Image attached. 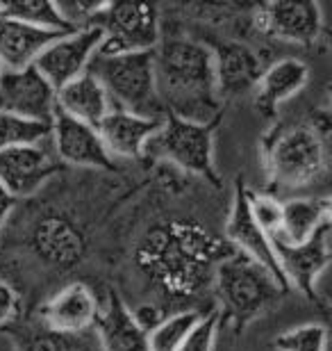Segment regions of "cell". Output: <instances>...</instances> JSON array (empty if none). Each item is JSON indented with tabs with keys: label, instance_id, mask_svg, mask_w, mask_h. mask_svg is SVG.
<instances>
[{
	"label": "cell",
	"instance_id": "6da1fadb",
	"mask_svg": "<svg viewBox=\"0 0 332 351\" xmlns=\"http://www.w3.org/2000/svg\"><path fill=\"white\" fill-rule=\"evenodd\" d=\"M155 89L164 114L209 125L218 117L214 55L192 39H168L155 48Z\"/></svg>",
	"mask_w": 332,
	"mask_h": 351
},
{
	"label": "cell",
	"instance_id": "7a4b0ae2",
	"mask_svg": "<svg viewBox=\"0 0 332 351\" xmlns=\"http://www.w3.org/2000/svg\"><path fill=\"white\" fill-rule=\"evenodd\" d=\"M264 167L275 189L298 192L319 182L326 173V142L312 125H289L266 139Z\"/></svg>",
	"mask_w": 332,
	"mask_h": 351
},
{
	"label": "cell",
	"instance_id": "3957f363",
	"mask_svg": "<svg viewBox=\"0 0 332 351\" xmlns=\"http://www.w3.org/2000/svg\"><path fill=\"white\" fill-rule=\"evenodd\" d=\"M89 73L107 91L116 110L139 117L162 119L157 89H155V53L96 55Z\"/></svg>",
	"mask_w": 332,
	"mask_h": 351
},
{
	"label": "cell",
	"instance_id": "277c9868",
	"mask_svg": "<svg viewBox=\"0 0 332 351\" xmlns=\"http://www.w3.org/2000/svg\"><path fill=\"white\" fill-rule=\"evenodd\" d=\"M216 290L223 308L237 319V324H246L287 292L271 271L242 254L221 263L216 271Z\"/></svg>",
	"mask_w": 332,
	"mask_h": 351
},
{
	"label": "cell",
	"instance_id": "5b68a950",
	"mask_svg": "<svg viewBox=\"0 0 332 351\" xmlns=\"http://www.w3.org/2000/svg\"><path fill=\"white\" fill-rule=\"evenodd\" d=\"M144 156L153 160H166V162L180 167L189 173L203 176V178L216 182L212 125L164 114L159 121V128L148 139Z\"/></svg>",
	"mask_w": 332,
	"mask_h": 351
},
{
	"label": "cell",
	"instance_id": "8992f818",
	"mask_svg": "<svg viewBox=\"0 0 332 351\" xmlns=\"http://www.w3.org/2000/svg\"><path fill=\"white\" fill-rule=\"evenodd\" d=\"M91 25L103 34L98 55L146 53L159 44L157 10L146 3H103Z\"/></svg>",
	"mask_w": 332,
	"mask_h": 351
},
{
	"label": "cell",
	"instance_id": "52a82bcc",
	"mask_svg": "<svg viewBox=\"0 0 332 351\" xmlns=\"http://www.w3.org/2000/svg\"><path fill=\"white\" fill-rule=\"evenodd\" d=\"M101 41L103 34L94 25L82 27V30L62 32L39 53L32 66L44 75L48 85L58 91L89 71L91 62H94L98 48H101Z\"/></svg>",
	"mask_w": 332,
	"mask_h": 351
},
{
	"label": "cell",
	"instance_id": "ba28073f",
	"mask_svg": "<svg viewBox=\"0 0 332 351\" xmlns=\"http://www.w3.org/2000/svg\"><path fill=\"white\" fill-rule=\"evenodd\" d=\"M58 156L51 139L32 146L0 151V185L14 201L37 194L58 171Z\"/></svg>",
	"mask_w": 332,
	"mask_h": 351
},
{
	"label": "cell",
	"instance_id": "9c48e42d",
	"mask_svg": "<svg viewBox=\"0 0 332 351\" xmlns=\"http://www.w3.org/2000/svg\"><path fill=\"white\" fill-rule=\"evenodd\" d=\"M55 91L34 66L21 71H3L0 75V112L30 119V121L51 123L58 101Z\"/></svg>",
	"mask_w": 332,
	"mask_h": 351
},
{
	"label": "cell",
	"instance_id": "30bf717a",
	"mask_svg": "<svg viewBox=\"0 0 332 351\" xmlns=\"http://www.w3.org/2000/svg\"><path fill=\"white\" fill-rule=\"evenodd\" d=\"M51 144L60 162L94 169H112L114 165V158L105 149L98 130L62 112H55L51 121Z\"/></svg>",
	"mask_w": 332,
	"mask_h": 351
},
{
	"label": "cell",
	"instance_id": "8fae6325",
	"mask_svg": "<svg viewBox=\"0 0 332 351\" xmlns=\"http://www.w3.org/2000/svg\"><path fill=\"white\" fill-rule=\"evenodd\" d=\"M225 235H228V240L237 247L239 254L251 258L253 263L262 265L264 269L273 274L275 280H278L285 290H289L285 283V276H282V271H280L273 242L268 240L264 235V230L253 219L251 208H248V187H244V185H237L228 223H225Z\"/></svg>",
	"mask_w": 332,
	"mask_h": 351
},
{
	"label": "cell",
	"instance_id": "7c38bea8",
	"mask_svg": "<svg viewBox=\"0 0 332 351\" xmlns=\"http://www.w3.org/2000/svg\"><path fill=\"white\" fill-rule=\"evenodd\" d=\"M257 27L264 34L289 44H312L321 32V7L303 0L268 3L257 12Z\"/></svg>",
	"mask_w": 332,
	"mask_h": 351
},
{
	"label": "cell",
	"instance_id": "4fadbf2b",
	"mask_svg": "<svg viewBox=\"0 0 332 351\" xmlns=\"http://www.w3.org/2000/svg\"><path fill=\"white\" fill-rule=\"evenodd\" d=\"M280 271L287 287H298L307 297H316V278L326 271L330 263V226L321 228L307 242L287 247L273 244Z\"/></svg>",
	"mask_w": 332,
	"mask_h": 351
},
{
	"label": "cell",
	"instance_id": "5bb4252c",
	"mask_svg": "<svg viewBox=\"0 0 332 351\" xmlns=\"http://www.w3.org/2000/svg\"><path fill=\"white\" fill-rule=\"evenodd\" d=\"M98 311L101 306H98L94 292L84 283H71L48 301L41 315H44L48 331L73 335L94 326Z\"/></svg>",
	"mask_w": 332,
	"mask_h": 351
},
{
	"label": "cell",
	"instance_id": "9a60e30c",
	"mask_svg": "<svg viewBox=\"0 0 332 351\" xmlns=\"http://www.w3.org/2000/svg\"><path fill=\"white\" fill-rule=\"evenodd\" d=\"M159 121L162 119L139 117L132 114V112L114 108L98 123L96 130L112 158L139 160L144 158L148 139L159 128Z\"/></svg>",
	"mask_w": 332,
	"mask_h": 351
},
{
	"label": "cell",
	"instance_id": "2e32d148",
	"mask_svg": "<svg viewBox=\"0 0 332 351\" xmlns=\"http://www.w3.org/2000/svg\"><path fill=\"white\" fill-rule=\"evenodd\" d=\"M94 326L105 351H148V331L114 292L98 311Z\"/></svg>",
	"mask_w": 332,
	"mask_h": 351
},
{
	"label": "cell",
	"instance_id": "e0dca14e",
	"mask_svg": "<svg viewBox=\"0 0 332 351\" xmlns=\"http://www.w3.org/2000/svg\"><path fill=\"white\" fill-rule=\"evenodd\" d=\"M55 101H58V112L80 123H87L91 128H98V123L114 110L107 91L89 71L58 89Z\"/></svg>",
	"mask_w": 332,
	"mask_h": 351
},
{
	"label": "cell",
	"instance_id": "ac0fdd59",
	"mask_svg": "<svg viewBox=\"0 0 332 351\" xmlns=\"http://www.w3.org/2000/svg\"><path fill=\"white\" fill-rule=\"evenodd\" d=\"M55 37H58L55 32L0 16V64L5 66V71H21L32 66L39 53Z\"/></svg>",
	"mask_w": 332,
	"mask_h": 351
},
{
	"label": "cell",
	"instance_id": "d6986e66",
	"mask_svg": "<svg viewBox=\"0 0 332 351\" xmlns=\"http://www.w3.org/2000/svg\"><path fill=\"white\" fill-rule=\"evenodd\" d=\"M330 226V201L314 199V196H298V199L282 201V228L273 244H296L307 242L321 228Z\"/></svg>",
	"mask_w": 332,
	"mask_h": 351
},
{
	"label": "cell",
	"instance_id": "ffe728a7",
	"mask_svg": "<svg viewBox=\"0 0 332 351\" xmlns=\"http://www.w3.org/2000/svg\"><path fill=\"white\" fill-rule=\"evenodd\" d=\"M214 55V73L218 96H235L251 89L259 82L262 66L255 53L239 44H223L218 46Z\"/></svg>",
	"mask_w": 332,
	"mask_h": 351
},
{
	"label": "cell",
	"instance_id": "44dd1931",
	"mask_svg": "<svg viewBox=\"0 0 332 351\" xmlns=\"http://www.w3.org/2000/svg\"><path fill=\"white\" fill-rule=\"evenodd\" d=\"M309 69L301 60L287 58L275 62L259 75L255 103L264 114H273L282 103L294 98L307 85Z\"/></svg>",
	"mask_w": 332,
	"mask_h": 351
},
{
	"label": "cell",
	"instance_id": "7402d4cb",
	"mask_svg": "<svg viewBox=\"0 0 332 351\" xmlns=\"http://www.w3.org/2000/svg\"><path fill=\"white\" fill-rule=\"evenodd\" d=\"M0 16L21 21L25 25L39 27V30L46 32H71L62 14L58 10V5L51 3V0H3V12Z\"/></svg>",
	"mask_w": 332,
	"mask_h": 351
},
{
	"label": "cell",
	"instance_id": "603a6c76",
	"mask_svg": "<svg viewBox=\"0 0 332 351\" xmlns=\"http://www.w3.org/2000/svg\"><path fill=\"white\" fill-rule=\"evenodd\" d=\"M199 319V311H180L159 319L148 331V351H178L182 340L187 338V333L192 331Z\"/></svg>",
	"mask_w": 332,
	"mask_h": 351
},
{
	"label": "cell",
	"instance_id": "cb8c5ba5",
	"mask_svg": "<svg viewBox=\"0 0 332 351\" xmlns=\"http://www.w3.org/2000/svg\"><path fill=\"white\" fill-rule=\"evenodd\" d=\"M46 139H51V123H39L10 112H0V151L41 144Z\"/></svg>",
	"mask_w": 332,
	"mask_h": 351
},
{
	"label": "cell",
	"instance_id": "d4e9b609",
	"mask_svg": "<svg viewBox=\"0 0 332 351\" xmlns=\"http://www.w3.org/2000/svg\"><path fill=\"white\" fill-rule=\"evenodd\" d=\"M278 351H328V331L323 324H303L275 338Z\"/></svg>",
	"mask_w": 332,
	"mask_h": 351
},
{
	"label": "cell",
	"instance_id": "484cf974",
	"mask_svg": "<svg viewBox=\"0 0 332 351\" xmlns=\"http://www.w3.org/2000/svg\"><path fill=\"white\" fill-rule=\"evenodd\" d=\"M248 208L253 219L264 230L268 240L271 242L278 240L282 228V201H278L271 194H257L248 189Z\"/></svg>",
	"mask_w": 332,
	"mask_h": 351
},
{
	"label": "cell",
	"instance_id": "4316f807",
	"mask_svg": "<svg viewBox=\"0 0 332 351\" xmlns=\"http://www.w3.org/2000/svg\"><path fill=\"white\" fill-rule=\"evenodd\" d=\"M216 331H218V313L201 315V319L187 333V338L182 340L178 351H212L216 342Z\"/></svg>",
	"mask_w": 332,
	"mask_h": 351
},
{
	"label": "cell",
	"instance_id": "83f0119b",
	"mask_svg": "<svg viewBox=\"0 0 332 351\" xmlns=\"http://www.w3.org/2000/svg\"><path fill=\"white\" fill-rule=\"evenodd\" d=\"M64 19L68 30H82V27H91L94 16L101 10L103 3H82V0H66V3H55Z\"/></svg>",
	"mask_w": 332,
	"mask_h": 351
},
{
	"label": "cell",
	"instance_id": "f1b7e54d",
	"mask_svg": "<svg viewBox=\"0 0 332 351\" xmlns=\"http://www.w3.org/2000/svg\"><path fill=\"white\" fill-rule=\"evenodd\" d=\"M27 351H71L68 335H60L53 331L37 335V338H32V342L27 345Z\"/></svg>",
	"mask_w": 332,
	"mask_h": 351
},
{
	"label": "cell",
	"instance_id": "f546056e",
	"mask_svg": "<svg viewBox=\"0 0 332 351\" xmlns=\"http://www.w3.org/2000/svg\"><path fill=\"white\" fill-rule=\"evenodd\" d=\"M18 308V297L14 292L12 285H7L5 280H0V326H5Z\"/></svg>",
	"mask_w": 332,
	"mask_h": 351
},
{
	"label": "cell",
	"instance_id": "4dcf8cb0",
	"mask_svg": "<svg viewBox=\"0 0 332 351\" xmlns=\"http://www.w3.org/2000/svg\"><path fill=\"white\" fill-rule=\"evenodd\" d=\"M14 206H16V201H14L12 196L3 189V185H0V228H3V226H5V221L10 219V215H12Z\"/></svg>",
	"mask_w": 332,
	"mask_h": 351
},
{
	"label": "cell",
	"instance_id": "1f68e13d",
	"mask_svg": "<svg viewBox=\"0 0 332 351\" xmlns=\"http://www.w3.org/2000/svg\"><path fill=\"white\" fill-rule=\"evenodd\" d=\"M3 71H5V66H3V64H0V75H3Z\"/></svg>",
	"mask_w": 332,
	"mask_h": 351
},
{
	"label": "cell",
	"instance_id": "d6a6232c",
	"mask_svg": "<svg viewBox=\"0 0 332 351\" xmlns=\"http://www.w3.org/2000/svg\"><path fill=\"white\" fill-rule=\"evenodd\" d=\"M0 12H3V0H0Z\"/></svg>",
	"mask_w": 332,
	"mask_h": 351
}]
</instances>
